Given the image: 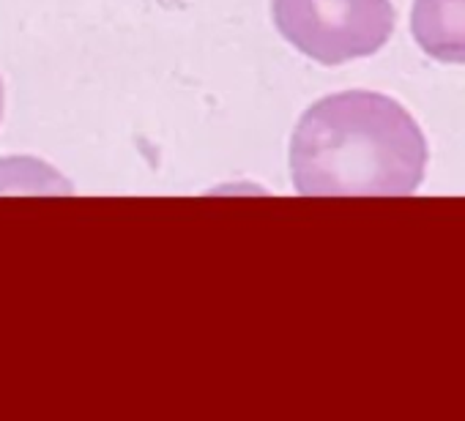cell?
Segmentation results:
<instances>
[{
	"label": "cell",
	"instance_id": "2",
	"mask_svg": "<svg viewBox=\"0 0 465 421\" xmlns=\"http://www.w3.org/2000/svg\"><path fill=\"white\" fill-rule=\"evenodd\" d=\"M272 17L302 55L326 66L375 55L394 31L389 0H272Z\"/></svg>",
	"mask_w": 465,
	"mask_h": 421
},
{
	"label": "cell",
	"instance_id": "3",
	"mask_svg": "<svg viewBox=\"0 0 465 421\" xmlns=\"http://www.w3.org/2000/svg\"><path fill=\"white\" fill-rule=\"evenodd\" d=\"M411 31L432 61L465 64V0H413Z\"/></svg>",
	"mask_w": 465,
	"mask_h": 421
},
{
	"label": "cell",
	"instance_id": "1",
	"mask_svg": "<svg viewBox=\"0 0 465 421\" xmlns=\"http://www.w3.org/2000/svg\"><path fill=\"white\" fill-rule=\"evenodd\" d=\"M427 170V140L413 115L372 91L315 102L291 140V175L312 197H405Z\"/></svg>",
	"mask_w": 465,
	"mask_h": 421
}]
</instances>
